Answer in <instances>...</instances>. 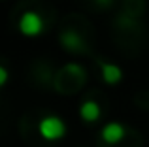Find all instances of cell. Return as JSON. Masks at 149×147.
I'll list each match as a JSON object with an SVG mask.
<instances>
[{
	"label": "cell",
	"instance_id": "6da1fadb",
	"mask_svg": "<svg viewBox=\"0 0 149 147\" xmlns=\"http://www.w3.org/2000/svg\"><path fill=\"white\" fill-rule=\"evenodd\" d=\"M19 30H21V34H25L29 38H34L38 34H42V30H44L42 15L36 13V11H25L21 15V19H19Z\"/></svg>",
	"mask_w": 149,
	"mask_h": 147
},
{
	"label": "cell",
	"instance_id": "7a4b0ae2",
	"mask_svg": "<svg viewBox=\"0 0 149 147\" xmlns=\"http://www.w3.org/2000/svg\"><path fill=\"white\" fill-rule=\"evenodd\" d=\"M38 130H40L42 138H45V140H58L64 136L66 126L58 117H44L38 125Z\"/></svg>",
	"mask_w": 149,
	"mask_h": 147
},
{
	"label": "cell",
	"instance_id": "3957f363",
	"mask_svg": "<svg viewBox=\"0 0 149 147\" xmlns=\"http://www.w3.org/2000/svg\"><path fill=\"white\" fill-rule=\"evenodd\" d=\"M125 134H127V130L121 123H108L102 128V140L106 144H119L125 138Z\"/></svg>",
	"mask_w": 149,
	"mask_h": 147
},
{
	"label": "cell",
	"instance_id": "277c9868",
	"mask_svg": "<svg viewBox=\"0 0 149 147\" xmlns=\"http://www.w3.org/2000/svg\"><path fill=\"white\" fill-rule=\"evenodd\" d=\"M79 115H81V119H83V121L95 123V121H98V119H100V106L96 102H93V100H87V102L81 104Z\"/></svg>",
	"mask_w": 149,
	"mask_h": 147
},
{
	"label": "cell",
	"instance_id": "5b68a950",
	"mask_svg": "<svg viewBox=\"0 0 149 147\" xmlns=\"http://www.w3.org/2000/svg\"><path fill=\"white\" fill-rule=\"evenodd\" d=\"M100 68H102V77H104V81H106V83H109V85L119 83L121 77H123V72H121V68L117 66V64L104 62Z\"/></svg>",
	"mask_w": 149,
	"mask_h": 147
},
{
	"label": "cell",
	"instance_id": "8992f818",
	"mask_svg": "<svg viewBox=\"0 0 149 147\" xmlns=\"http://www.w3.org/2000/svg\"><path fill=\"white\" fill-rule=\"evenodd\" d=\"M61 42H62V45H64V47L72 49V51L83 47V40H81L79 34H76V32H64L61 36Z\"/></svg>",
	"mask_w": 149,
	"mask_h": 147
},
{
	"label": "cell",
	"instance_id": "52a82bcc",
	"mask_svg": "<svg viewBox=\"0 0 149 147\" xmlns=\"http://www.w3.org/2000/svg\"><path fill=\"white\" fill-rule=\"evenodd\" d=\"M6 81H8V70L0 66V85H6Z\"/></svg>",
	"mask_w": 149,
	"mask_h": 147
}]
</instances>
